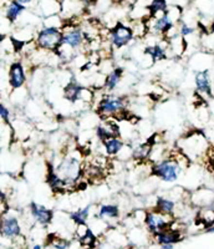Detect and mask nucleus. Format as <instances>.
<instances>
[{
	"mask_svg": "<svg viewBox=\"0 0 214 249\" xmlns=\"http://www.w3.org/2000/svg\"><path fill=\"white\" fill-rule=\"evenodd\" d=\"M176 208H177L176 199L171 198V197H166V196H158L152 207V210H156L157 212L163 213V214L167 215H173V217H175Z\"/></svg>",
	"mask_w": 214,
	"mask_h": 249,
	"instance_id": "18",
	"label": "nucleus"
},
{
	"mask_svg": "<svg viewBox=\"0 0 214 249\" xmlns=\"http://www.w3.org/2000/svg\"><path fill=\"white\" fill-rule=\"evenodd\" d=\"M95 133L96 137H97L102 143V142L106 141L107 139L120 136V128L116 122L110 121V119H107L104 124H99V126L96 127Z\"/></svg>",
	"mask_w": 214,
	"mask_h": 249,
	"instance_id": "15",
	"label": "nucleus"
},
{
	"mask_svg": "<svg viewBox=\"0 0 214 249\" xmlns=\"http://www.w3.org/2000/svg\"><path fill=\"white\" fill-rule=\"evenodd\" d=\"M182 171H183V167L175 156L166 157L162 161L152 163V167H151V173L166 183H173L178 181Z\"/></svg>",
	"mask_w": 214,
	"mask_h": 249,
	"instance_id": "3",
	"label": "nucleus"
},
{
	"mask_svg": "<svg viewBox=\"0 0 214 249\" xmlns=\"http://www.w3.org/2000/svg\"><path fill=\"white\" fill-rule=\"evenodd\" d=\"M189 202L198 208H206L214 204V191L208 188H199L189 196Z\"/></svg>",
	"mask_w": 214,
	"mask_h": 249,
	"instance_id": "13",
	"label": "nucleus"
},
{
	"mask_svg": "<svg viewBox=\"0 0 214 249\" xmlns=\"http://www.w3.org/2000/svg\"><path fill=\"white\" fill-rule=\"evenodd\" d=\"M178 33H179L180 36L187 37V36H191V35L195 34V33H196V29L193 28V26L189 25V24L182 23V24H180L179 30H178Z\"/></svg>",
	"mask_w": 214,
	"mask_h": 249,
	"instance_id": "31",
	"label": "nucleus"
},
{
	"mask_svg": "<svg viewBox=\"0 0 214 249\" xmlns=\"http://www.w3.org/2000/svg\"><path fill=\"white\" fill-rule=\"evenodd\" d=\"M144 55L148 56L152 62L157 61H163V60H167L168 57V51L164 48L162 44H152V45H148L144 48Z\"/></svg>",
	"mask_w": 214,
	"mask_h": 249,
	"instance_id": "24",
	"label": "nucleus"
},
{
	"mask_svg": "<svg viewBox=\"0 0 214 249\" xmlns=\"http://www.w3.org/2000/svg\"><path fill=\"white\" fill-rule=\"evenodd\" d=\"M158 249H175V244H164L158 247Z\"/></svg>",
	"mask_w": 214,
	"mask_h": 249,
	"instance_id": "34",
	"label": "nucleus"
},
{
	"mask_svg": "<svg viewBox=\"0 0 214 249\" xmlns=\"http://www.w3.org/2000/svg\"><path fill=\"white\" fill-rule=\"evenodd\" d=\"M90 211H91V204L86 207H82V208H79V210L73 211L69 214L71 221L77 226H86L88 224V219L90 217Z\"/></svg>",
	"mask_w": 214,
	"mask_h": 249,
	"instance_id": "25",
	"label": "nucleus"
},
{
	"mask_svg": "<svg viewBox=\"0 0 214 249\" xmlns=\"http://www.w3.org/2000/svg\"><path fill=\"white\" fill-rule=\"evenodd\" d=\"M120 217V207L113 203H106L100 206L99 211L96 213V218L100 221H115Z\"/></svg>",
	"mask_w": 214,
	"mask_h": 249,
	"instance_id": "20",
	"label": "nucleus"
},
{
	"mask_svg": "<svg viewBox=\"0 0 214 249\" xmlns=\"http://www.w3.org/2000/svg\"><path fill=\"white\" fill-rule=\"evenodd\" d=\"M122 76H124V69L122 68H115L113 70H111L105 76L104 90L108 91V92H112L113 90H116L121 82Z\"/></svg>",
	"mask_w": 214,
	"mask_h": 249,
	"instance_id": "23",
	"label": "nucleus"
},
{
	"mask_svg": "<svg viewBox=\"0 0 214 249\" xmlns=\"http://www.w3.org/2000/svg\"><path fill=\"white\" fill-rule=\"evenodd\" d=\"M79 242L84 248L92 249L95 248L96 242H97V237H96L95 232L89 227L88 230H86V232H85L81 237H79Z\"/></svg>",
	"mask_w": 214,
	"mask_h": 249,
	"instance_id": "28",
	"label": "nucleus"
},
{
	"mask_svg": "<svg viewBox=\"0 0 214 249\" xmlns=\"http://www.w3.org/2000/svg\"><path fill=\"white\" fill-rule=\"evenodd\" d=\"M195 85L198 93L203 96L211 97L213 96V89H212L211 75L208 70H200L195 75Z\"/></svg>",
	"mask_w": 214,
	"mask_h": 249,
	"instance_id": "14",
	"label": "nucleus"
},
{
	"mask_svg": "<svg viewBox=\"0 0 214 249\" xmlns=\"http://www.w3.org/2000/svg\"><path fill=\"white\" fill-rule=\"evenodd\" d=\"M153 146L155 144L149 141V140L143 142V143H138L136 147L132 148V160H135L137 162L149 161L151 155H152Z\"/></svg>",
	"mask_w": 214,
	"mask_h": 249,
	"instance_id": "19",
	"label": "nucleus"
},
{
	"mask_svg": "<svg viewBox=\"0 0 214 249\" xmlns=\"http://www.w3.org/2000/svg\"><path fill=\"white\" fill-rule=\"evenodd\" d=\"M54 249H69L71 246V242L65 238H61L59 235H51L48 242Z\"/></svg>",
	"mask_w": 214,
	"mask_h": 249,
	"instance_id": "29",
	"label": "nucleus"
},
{
	"mask_svg": "<svg viewBox=\"0 0 214 249\" xmlns=\"http://www.w3.org/2000/svg\"><path fill=\"white\" fill-rule=\"evenodd\" d=\"M0 116H1V121L4 124H6L9 128H13L12 126V119H10V110L5 106L4 102L0 104ZM14 130V128H13Z\"/></svg>",
	"mask_w": 214,
	"mask_h": 249,
	"instance_id": "30",
	"label": "nucleus"
},
{
	"mask_svg": "<svg viewBox=\"0 0 214 249\" xmlns=\"http://www.w3.org/2000/svg\"><path fill=\"white\" fill-rule=\"evenodd\" d=\"M31 249H44V246H42V244H40V243H36V244H34V246L31 247Z\"/></svg>",
	"mask_w": 214,
	"mask_h": 249,
	"instance_id": "36",
	"label": "nucleus"
},
{
	"mask_svg": "<svg viewBox=\"0 0 214 249\" xmlns=\"http://www.w3.org/2000/svg\"><path fill=\"white\" fill-rule=\"evenodd\" d=\"M180 17H182V10L179 6H169L168 10L162 17L149 18L147 20L148 33L167 37L169 33L176 28Z\"/></svg>",
	"mask_w": 214,
	"mask_h": 249,
	"instance_id": "2",
	"label": "nucleus"
},
{
	"mask_svg": "<svg viewBox=\"0 0 214 249\" xmlns=\"http://www.w3.org/2000/svg\"><path fill=\"white\" fill-rule=\"evenodd\" d=\"M206 161L208 163L209 168L214 172V143L212 144L211 148L208 150V153H207V157H206Z\"/></svg>",
	"mask_w": 214,
	"mask_h": 249,
	"instance_id": "32",
	"label": "nucleus"
},
{
	"mask_svg": "<svg viewBox=\"0 0 214 249\" xmlns=\"http://www.w3.org/2000/svg\"><path fill=\"white\" fill-rule=\"evenodd\" d=\"M64 31L61 28H53V26H44L37 31L34 41L37 49L44 51H55L61 46Z\"/></svg>",
	"mask_w": 214,
	"mask_h": 249,
	"instance_id": "4",
	"label": "nucleus"
},
{
	"mask_svg": "<svg viewBox=\"0 0 214 249\" xmlns=\"http://www.w3.org/2000/svg\"><path fill=\"white\" fill-rule=\"evenodd\" d=\"M29 210H30V214L33 219L37 224H40V226H49L53 222L54 212L53 210H50L48 207L36 203V202H31L30 206H29Z\"/></svg>",
	"mask_w": 214,
	"mask_h": 249,
	"instance_id": "12",
	"label": "nucleus"
},
{
	"mask_svg": "<svg viewBox=\"0 0 214 249\" xmlns=\"http://www.w3.org/2000/svg\"><path fill=\"white\" fill-rule=\"evenodd\" d=\"M173 222H175L173 215L163 214V213H160L151 208V210L146 211V217H144L143 224L146 227L147 232L151 235H153L156 233L171 228Z\"/></svg>",
	"mask_w": 214,
	"mask_h": 249,
	"instance_id": "6",
	"label": "nucleus"
},
{
	"mask_svg": "<svg viewBox=\"0 0 214 249\" xmlns=\"http://www.w3.org/2000/svg\"><path fill=\"white\" fill-rule=\"evenodd\" d=\"M204 233H208V234H214V226L209 227V228H206V230H204Z\"/></svg>",
	"mask_w": 214,
	"mask_h": 249,
	"instance_id": "35",
	"label": "nucleus"
},
{
	"mask_svg": "<svg viewBox=\"0 0 214 249\" xmlns=\"http://www.w3.org/2000/svg\"><path fill=\"white\" fill-rule=\"evenodd\" d=\"M41 1H48V0H41Z\"/></svg>",
	"mask_w": 214,
	"mask_h": 249,
	"instance_id": "37",
	"label": "nucleus"
},
{
	"mask_svg": "<svg viewBox=\"0 0 214 249\" xmlns=\"http://www.w3.org/2000/svg\"><path fill=\"white\" fill-rule=\"evenodd\" d=\"M168 8L169 6L168 3H167V0H151V3L147 5L149 18L162 17L168 10Z\"/></svg>",
	"mask_w": 214,
	"mask_h": 249,
	"instance_id": "26",
	"label": "nucleus"
},
{
	"mask_svg": "<svg viewBox=\"0 0 214 249\" xmlns=\"http://www.w3.org/2000/svg\"><path fill=\"white\" fill-rule=\"evenodd\" d=\"M21 235V226L14 215H3L1 218V237L8 241H15Z\"/></svg>",
	"mask_w": 214,
	"mask_h": 249,
	"instance_id": "10",
	"label": "nucleus"
},
{
	"mask_svg": "<svg viewBox=\"0 0 214 249\" xmlns=\"http://www.w3.org/2000/svg\"><path fill=\"white\" fill-rule=\"evenodd\" d=\"M136 37L132 26L125 25L117 21L110 30V43L115 49H122L127 46Z\"/></svg>",
	"mask_w": 214,
	"mask_h": 249,
	"instance_id": "8",
	"label": "nucleus"
},
{
	"mask_svg": "<svg viewBox=\"0 0 214 249\" xmlns=\"http://www.w3.org/2000/svg\"><path fill=\"white\" fill-rule=\"evenodd\" d=\"M183 232L180 230H176V228H168V230H164L162 232H158L156 234L152 235V239L155 242V244L160 246H164V244H177L179 242L183 241Z\"/></svg>",
	"mask_w": 214,
	"mask_h": 249,
	"instance_id": "11",
	"label": "nucleus"
},
{
	"mask_svg": "<svg viewBox=\"0 0 214 249\" xmlns=\"http://www.w3.org/2000/svg\"><path fill=\"white\" fill-rule=\"evenodd\" d=\"M198 222L204 227V230L214 226V208L212 207L200 208V212L198 213Z\"/></svg>",
	"mask_w": 214,
	"mask_h": 249,
	"instance_id": "27",
	"label": "nucleus"
},
{
	"mask_svg": "<svg viewBox=\"0 0 214 249\" xmlns=\"http://www.w3.org/2000/svg\"><path fill=\"white\" fill-rule=\"evenodd\" d=\"M46 183L55 193H65L69 190L65 181L56 172V168H54L50 163H49V170L46 173Z\"/></svg>",
	"mask_w": 214,
	"mask_h": 249,
	"instance_id": "17",
	"label": "nucleus"
},
{
	"mask_svg": "<svg viewBox=\"0 0 214 249\" xmlns=\"http://www.w3.org/2000/svg\"><path fill=\"white\" fill-rule=\"evenodd\" d=\"M85 86L80 85L76 81L68 82V85L64 88V97L68 100L71 104H76L77 101H81L82 91H84Z\"/></svg>",
	"mask_w": 214,
	"mask_h": 249,
	"instance_id": "21",
	"label": "nucleus"
},
{
	"mask_svg": "<svg viewBox=\"0 0 214 249\" xmlns=\"http://www.w3.org/2000/svg\"><path fill=\"white\" fill-rule=\"evenodd\" d=\"M8 82L12 90H20V89L25 85L26 72L25 69H24L23 62L15 61L9 66Z\"/></svg>",
	"mask_w": 214,
	"mask_h": 249,
	"instance_id": "9",
	"label": "nucleus"
},
{
	"mask_svg": "<svg viewBox=\"0 0 214 249\" xmlns=\"http://www.w3.org/2000/svg\"><path fill=\"white\" fill-rule=\"evenodd\" d=\"M125 111H126V99L117 95H111V93L105 95L97 102V107H96V113L105 120L117 116L120 113H124Z\"/></svg>",
	"mask_w": 214,
	"mask_h": 249,
	"instance_id": "5",
	"label": "nucleus"
},
{
	"mask_svg": "<svg viewBox=\"0 0 214 249\" xmlns=\"http://www.w3.org/2000/svg\"><path fill=\"white\" fill-rule=\"evenodd\" d=\"M56 172L59 176L65 181L68 188L75 186L79 177L81 176V167L76 159L72 157H66L65 160H62L60 164L56 167Z\"/></svg>",
	"mask_w": 214,
	"mask_h": 249,
	"instance_id": "7",
	"label": "nucleus"
},
{
	"mask_svg": "<svg viewBox=\"0 0 214 249\" xmlns=\"http://www.w3.org/2000/svg\"><path fill=\"white\" fill-rule=\"evenodd\" d=\"M211 146L206 135L200 131H193L179 141L180 152L184 153L189 160L206 159Z\"/></svg>",
	"mask_w": 214,
	"mask_h": 249,
	"instance_id": "1",
	"label": "nucleus"
},
{
	"mask_svg": "<svg viewBox=\"0 0 214 249\" xmlns=\"http://www.w3.org/2000/svg\"><path fill=\"white\" fill-rule=\"evenodd\" d=\"M17 1H18V3H20V4H23V5L28 6V5H30V4L33 3L34 0H17Z\"/></svg>",
	"mask_w": 214,
	"mask_h": 249,
	"instance_id": "33",
	"label": "nucleus"
},
{
	"mask_svg": "<svg viewBox=\"0 0 214 249\" xmlns=\"http://www.w3.org/2000/svg\"><path fill=\"white\" fill-rule=\"evenodd\" d=\"M26 12V6L23 4L18 3L17 0H8V3L4 5V18L10 24L17 23L24 13Z\"/></svg>",
	"mask_w": 214,
	"mask_h": 249,
	"instance_id": "16",
	"label": "nucleus"
},
{
	"mask_svg": "<svg viewBox=\"0 0 214 249\" xmlns=\"http://www.w3.org/2000/svg\"><path fill=\"white\" fill-rule=\"evenodd\" d=\"M102 146H104L106 156H108V157H116V156H119L120 152L124 150L125 141L120 136L111 137V139H107L106 141L102 142Z\"/></svg>",
	"mask_w": 214,
	"mask_h": 249,
	"instance_id": "22",
	"label": "nucleus"
}]
</instances>
